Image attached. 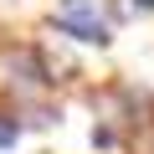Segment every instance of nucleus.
I'll use <instances>...</instances> for the list:
<instances>
[{"label":"nucleus","mask_w":154,"mask_h":154,"mask_svg":"<svg viewBox=\"0 0 154 154\" xmlns=\"http://www.w3.org/2000/svg\"><path fill=\"white\" fill-rule=\"evenodd\" d=\"M51 31L57 36H72V41H82V46H113V26L98 16V21H77V16H51Z\"/></svg>","instance_id":"1"},{"label":"nucleus","mask_w":154,"mask_h":154,"mask_svg":"<svg viewBox=\"0 0 154 154\" xmlns=\"http://www.w3.org/2000/svg\"><path fill=\"white\" fill-rule=\"evenodd\" d=\"M21 108H5V103H0V149H16L21 144Z\"/></svg>","instance_id":"2"},{"label":"nucleus","mask_w":154,"mask_h":154,"mask_svg":"<svg viewBox=\"0 0 154 154\" xmlns=\"http://www.w3.org/2000/svg\"><path fill=\"white\" fill-rule=\"evenodd\" d=\"M57 16H77V21H98L103 0H57Z\"/></svg>","instance_id":"3"},{"label":"nucleus","mask_w":154,"mask_h":154,"mask_svg":"<svg viewBox=\"0 0 154 154\" xmlns=\"http://www.w3.org/2000/svg\"><path fill=\"white\" fill-rule=\"evenodd\" d=\"M128 5H134V16H149V11H154V0H128Z\"/></svg>","instance_id":"4"}]
</instances>
